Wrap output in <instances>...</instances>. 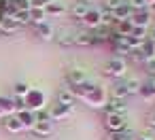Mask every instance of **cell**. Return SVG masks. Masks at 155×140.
I'll return each instance as SVG.
<instances>
[{"instance_id":"obj_1","label":"cell","mask_w":155,"mask_h":140,"mask_svg":"<svg viewBox=\"0 0 155 140\" xmlns=\"http://www.w3.org/2000/svg\"><path fill=\"white\" fill-rule=\"evenodd\" d=\"M45 104H47L45 91L38 89V87H32L26 96V108L32 110V112H38V110H45Z\"/></svg>"},{"instance_id":"obj_2","label":"cell","mask_w":155,"mask_h":140,"mask_svg":"<svg viewBox=\"0 0 155 140\" xmlns=\"http://www.w3.org/2000/svg\"><path fill=\"white\" fill-rule=\"evenodd\" d=\"M127 72V64L123 57H110L106 64H104V74L106 77H113V79H123Z\"/></svg>"},{"instance_id":"obj_3","label":"cell","mask_w":155,"mask_h":140,"mask_svg":"<svg viewBox=\"0 0 155 140\" xmlns=\"http://www.w3.org/2000/svg\"><path fill=\"white\" fill-rule=\"evenodd\" d=\"M106 93H104V87H100V85H94L91 89H89V93L83 98V102L85 104H89L91 108H104V104H106Z\"/></svg>"},{"instance_id":"obj_4","label":"cell","mask_w":155,"mask_h":140,"mask_svg":"<svg viewBox=\"0 0 155 140\" xmlns=\"http://www.w3.org/2000/svg\"><path fill=\"white\" fill-rule=\"evenodd\" d=\"M104 127L110 132H125L127 129V117L125 115H104Z\"/></svg>"},{"instance_id":"obj_5","label":"cell","mask_w":155,"mask_h":140,"mask_svg":"<svg viewBox=\"0 0 155 140\" xmlns=\"http://www.w3.org/2000/svg\"><path fill=\"white\" fill-rule=\"evenodd\" d=\"M81 24H83L89 32L96 30V28H100V24H102V9H89L87 15L81 19Z\"/></svg>"},{"instance_id":"obj_6","label":"cell","mask_w":155,"mask_h":140,"mask_svg":"<svg viewBox=\"0 0 155 140\" xmlns=\"http://www.w3.org/2000/svg\"><path fill=\"white\" fill-rule=\"evenodd\" d=\"M151 19H153V11L142 9V11H134L130 21H132V26H138V28H151Z\"/></svg>"},{"instance_id":"obj_7","label":"cell","mask_w":155,"mask_h":140,"mask_svg":"<svg viewBox=\"0 0 155 140\" xmlns=\"http://www.w3.org/2000/svg\"><path fill=\"white\" fill-rule=\"evenodd\" d=\"M127 112V104L125 100H117V98H108L104 104V115H125Z\"/></svg>"},{"instance_id":"obj_8","label":"cell","mask_w":155,"mask_h":140,"mask_svg":"<svg viewBox=\"0 0 155 140\" xmlns=\"http://www.w3.org/2000/svg\"><path fill=\"white\" fill-rule=\"evenodd\" d=\"M62 49H68V47H72L74 45V32L70 30V28H62L60 32H55V38H53Z\"/></svg>"},{"instance_id":"obj_9","label":"cell","mask_w":155,"mask_h":140,"mask_svg":"<svg viewBox=\"0 0 155 140\" xmlns=\"http://www.w3.org/2000/svg\"><path fill=\"white\" fill-rule=\"evenodd\" d=\"M87 81V72L83 70V68H70L68 72H66V83L70 85V87H77V85H81V83H85Z\"/></svg>"},{"instance_id":"obj_10","label":"cell","mask_w":155,"mask_h":140,"mask_svg":"<svg viewBox=\"0 0 155 140\" xmlns=\"http://www.w3.org/2000/svg\"><path fill=\"white\" fill-rule=\"evenodd\" d=\"M2 125H5V129H7V132H11V134H19V132H24V129H26V127L21 125V121L17 119V115L5 117V119H2Z\"/></svg>"},{"instance_id":"obj_11","label":"cell","mask_w":155,"mask_h":140,"mask_svg":"<svg viewBox=\"0 0 155 140\" xmlns=\"http://www.w3.org/2000/svg\"><path fill=\"white\" fill-rule=\"evenodd\" d=\"M132 9L127 7V2H123L119 9H115L113 11V19H115V24H121V21H130L132 19Z\"/></svg>"},{"instance_id":"obj_12","label":"cell","mask_w":155,"mask_h":140,"mask_svg":"<svg viewBox=\"0 0 155 140\" xmlns=\"http://www.w3.org/2000/svg\"><path fill=\"white\" fill-rule=\"evenodd\" d=\"M34 30H36V36H38L41 41H53V38H55V30H53V26H51L49 21L36 26Z\"/></svg>"},{"instance_id":"obj_13","label":"cell","mask_w":155,"mask_h":140,"mask_svg":"<svg viewBox=\"0 0 155 140\" xmlns=\"http://www.w3.org/2000/svg\"><path fill=\"white\" fill-rule=\"evenodd\" d=\"M74 45H79V47H91V45H96V41H94V34H91L89 30L74 32Z\"/></svg>"},{"instance_id":"obj_14","label":"cell","mask_w":155,"mask_h":140,"mask_svg":"<svg viewBox=\"0 0 155 140\" xmlns=\"http://www.w3.org/2000/svg\"><path fill=\"white\" fill-rule=\"evenodd\" d=\"M32 132H34L36 136H41V138H47V136H51V132H53V121H36V123L32 125Z\"/></svg>"},{"instance_id":"obj_15","label":"cell","mask_w":155,"mask_h":140,"mask_svg":"<svg viewBox=\"0 0 155 140\" xmlns=\"http://www.w3.org/2000/svg\"><path fill=\"white\" fill-rule=\"evenodd\" d=\"M74 102H77V98H74V93H72L68 87H64V89H60V91H58V104H64V106L72 108V106H74Z\"/></svg>"},{"instance_id":"obj_16","label":"cell","mask_w":155,"mask_h":140,"mask_svg":"<svg viewBox=\"0 0 155 140\" xmlns=\"http://www.w3.org/2000/svg\"><path fill=\"white\" fill-rule=\"evenodd\" d=\"M89 9H91L89 5H85V2H79V0H77V2L70 7V15H72V19H79V21H81V19L87 15V11H89Z\"/></svg>"},{"instance_id":"obj_17","label":"cell","mask_w":155,"mask_h":140,"mask_svg":"<svg viewBox=\"0 0 155 140\" xmlns=\"http://www.w3.org/2000/svg\"><path fill=\"white\" fill-rule=\"evenodd\" d=\"M15 115H17V119L21 121L24 127H30V129H32V125L36 123V115H34L32 110H28V108H26V110H19V112H15Z\"/></svg>"},{"instance_id":"obj_18","label":"cell","mask_w":155,"mask_h":140,"mask_svg":"<svg viewBox=\"0 0 155 140\" xmlns=\"http://www.w3.org/2000/svg\"><path fill=\"white\" fill-rule=\"evenodd\" d=\"M70 110H72V108H68V106H64V104H53L51 121H62V119H66V117L70 115Z\"/></svg>"},{"instance_id":"obj_19","label":"cell","mask_w":155,"mask_h":140,"mask_svg":"<svg viewBox=\"0 0 155 140\" xmlns=\"http://www.w3.org/2000/svg\"><path fill=\"white\" fill-rule=\"evenodd\" d=\"M0 110H2V115H5V117L15 115V104H13V98H9V96H0Z\"/></svg>"},{"instance_id":"obj_20","label":"cell","mask_w":155,"mask_h":140,"mask_svg":"<svg viewBox=\"0 0 155 140\" xmlns=\"http://www.w3.org/2000/svg\"><path fill=\"white\" fill-rule=\"evenodd\" d=\"M130 96L127 87H125V81H119L113 85V91H110V98H117V100H125Z\"/></svg>"},{"instance_id":"obj_21","label":"cell","mask_w":155,"mask_h":140,"mask_svg":"<svg viewBox=\"0 0 155 140\" xmlns=\"http://www.w3.org/2000/svg\"><path fill=\"white\" fill-rule=\"evenodd\" d=\"M19 24L15 21V19H2L0 21V32L2 34H15V32H19Z\"/></svg>"},{"instance_id":"obj_22","label":"cell","mask_w":155,"mask_h":140,"mask_svg":"<svg viewBox=\"0 0 155 140\" xmlns=\"http://www.w3.org/2000/svg\"><path fill=\"white\" fill-rule=\"evenodd\" d=\"M45 13H47V17H49V15L60 17V15H64V13H66V7H64L62 2H58V0H53L51 5H47V7H45Z\"/></svg>"},{"instance_id":"obj_23","label":"cell","mask_w":155,"mask_h":140,"mask_svg":"<svg viewBox=\"0 0 155 140\" xmlns=\"http://www.w3.org/2000/svg\"><path fill=\"white\" fill-rule=\"evenodd\" d=\"M30 19H32V26H34V28L41 26V24H45V21H47L45 9H30Z\"/></svg>"},{"instance_id":"obj_24","label":"cell","mask_w":155,"mask_h":140,"mask_svg":"<svg viewBox=\"0 0 155 140\" xmlns=\"http://www.w3.org/2000/svg\"><path fill=\"white\" fill-rule=\"evenodd\" d=\"M138 96H140V98H142L144 102H155V91L151 89V85H149V83H144V85L140 87Z\"/></svg>"},{"instance_id":"obj_25","label":"cell","mask_w":155,"mask_h":140,"mask_svg":"<svg viewBox=\"0 0 155 140\" xmlns=\"http://www.w3.org/2000/svg\"><path fill=\"white\" fill-rule=\"evenodd\" d=\"M140 51H142V55H144V60H149V57H155V43L147 38V41L142 43V47H140Z\"/></svg>"},{"instance_id":"obj_26","label":"cell","mask_w":155,"mask_h":140,"mask_svg":"<svg viewBox=\"0 0 155 140\" xmlns=\"http://www.w3.org/2000/svg\"><path fill=\"white\" fill-rule=\"evenodd\" d=\"M125 87H127L130 96H138V91H140L142 83H140L138 79H125Z\"/></svg>"},{"instance_id":"obj_27","label":"cell","mask_w":155,"mask_h":140,"mask_svg":"<svg viewBox=\"0 0 155 140\" xmlns=\"http://www.w3.org/2000/svg\"><path fill=\"white\" fill-rule=\"evenodd\" d=\"M13 19H15L19 26H28V24H32V19H30V11H17V13L13 15Z\"/></svg>"},{"instance_id":"obj_28","label":"cell","mask_w":155,"mask_h":140,"mask_svg":"<svg viewBox=\"0 0 155 140\" xmlns=\"http://www.w3.org/2000/svg\"><path fill=\"white\" fill-rule=\"evenodd\" d=\"M30 89H32V87H30L28 83H15V87H13V96H19V98H26Z\"/></svg>"},{"instance_id":"obj_29","label":"cell","mask_w":155,"mask_h":140,"mask_svg":"<svg viewBox=\"0 0 155 140\" xmlns=\"http://www.w3.org/2000/svg\"><path fill=\"white\" fill-rule=\"evenodd\" d=\"M106 140H132V132L125 129V132H110L106 136Z\"/></svg>"},{"instance_id":"obj_30","label":"cell","mask_w":155,"mask_h":140,"mask_svg":"<svg viewBox=\"0 0 155 140\" xmlns=\"http://www.w3.org/2000/svg\"><path fill=\"white\" fill-rule=\"evenodd\" d=\"M130 36H134V38H138V41H147V38H149V28H138V26H134Z\"/></svg>"},{"instance_id":"obj_31","label":"cell","mask_w":155,"mask_h":140,"mask_svg":"<svg viewBox=\"0 0 155 140\" xmlns=\"http://www.w3.org/2000/svg\"><path fill=\"white\" fill-rule=\"evenodd\" d=\"M127 2V7L132 9V11H142V9H149V2L147 0H125Z\"/></svg>"},{"instance_id":"obj_32","label":"cell","mask_w":155,"mask_h":140,"mask_svg":"<svg viewBox=\"0 0 155 140\" xmlns=\"http://www.w3.org/2000/svg\"><path fill=\"white\" fill-rule=\"evenodd\" d=\"M142 66H144V70H147L149 79H153V77H155V57H149V60H144V62H142Z\"/></svg>"},{"instance_id":"obj_33","label":"cell","mask_w":155,"mask_h":140,"mask_svg":"<svg viewBox=\"0 0 155 140\" xmlns=\"http://www.w3.org/2000/svg\"><path fill=\"white\" fill-rule=\"evenodd\" d=\"M123 2H125V0H106V2H104V9L113 13V11H115V9H119Z\"/></svg>"},{"instance_id":"obj_34","label":"cell","mask_w":155,"mask_h":140,"mask_svg":"<svg viewBox=\"0 0 155 140\" xmlns=\"http://www.w3.org/2000/svg\"><path fill=\"white\" fill-rule=\"evenodd\" d=\"M34 115H36V121H51V112H47V110H38Z\"/></svg>"},{"instance_id":"obj_35","label":"cell","mask_w":155,"mask_h":140,"mask_svg":"<svg viewBox=\"0 0 155 140\" xmlns=\"http://www.w3.org/2000/svg\"><path fill=\"white\" fill-rule=\"evenodd\" d=\"M149 127H155V110L149 115Z\"/></svg>"},{"instance_id":"obj_36","label":"cell","mask_w":155,"mask_h":140,"mask_svg":"<svg viewBox=\"0 0 155 140\" xmlns=\"http://www.w3.org/2000/svg\"><path fill=\"white\" fill-rule=\"evenodd\" d=\"M149 41H153V43H155V26H153V28H151V32H149Z\"/></svg>"},{"instance_id":"obj_37","label":"cell","mask_w":155,"mask_h":140,"mask_svg":"<svg viewBox=\"0 0 155 140\" xmlns=\"http://www.w3.org/2000/svg\"><path fill=\"white\" fill-rule=\"evenodd\" d=\"M149 85H151V89L155 91V77H153V79H149Z\"/></svg>"},{"instance_id":"obj_38","label":"cell","mask_w":155,"mask_h":140,"mask_svg":"<svg viewBox=\"0 0 155 140\" xmlns=\"http://www.w3.org/2000/svg\"><path fill=\"white\" fill-rule=\"evenodd\" d=\"M79 2H85V5H89V7H91V2H96V0H79Z\"/></svg>"},{"instance_id":"obj_39","label":"cell","mask_w":155,"mask_h":140,"mask_svg":"<svg viewBox=\"0 0 155 140\" xmlns=\"http://www.w3.org/2000/svg\"><path fill=\"white\" fill-rule=\"evenodd\" d=\"M136 140H151V138H149V136H138Z\"/></svg>"},{"instance_id":"obj_40","label":"cell","mask_w":155,"mask_h":140,"mask_svg":"<svg viewBox=\"0 0 155 140\" xmlns=\"http://www.w3.org/2000/svg\"><path fill=\"white\" fill-rule=\"evenodd\" d=\"M147 2H149V7H155V0H147Z\"/></svg>"},{"instance_id":"obj_41","label":"cell","mask_w":155,"mask_h":140,"mask_svg":"<svg viewBox=\"0 0 155 140\" xmlns=\"http://www.w3.org/2000/svg\"><path fill=\"white\" fill-rule=\"evenodd\" d=\"M0 119H5V115H2V110H0Z\"/></svg>"},{"instance_id":"obj_42","label":"cell","mask_w":155,"mask_h":140,"mask_svg":"<svg viewBox=\"0 0 155 140\" xmlns=\"http://www.w3.org/2000/svg\"><path fill=\"white\" fill-rule=\"evenodd\" d=\"M151 11H155V7H153V9H151Z\"/></svg>"},{"instance_id":"obj_43","label":"cell","mask_w":155,"mask_h":140,"mask_svg":"<svg viewBox=\"0 0 155 140\" xmlns=\"http://www.w3.org/2000/svg\"><path fill=\"white\" fill-rule=\"evenodd\" d=\"M0 36H2V32H0Z\"/></svg>"}]
</instances>
